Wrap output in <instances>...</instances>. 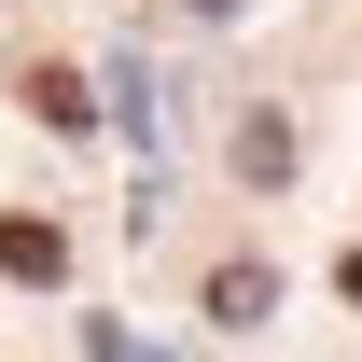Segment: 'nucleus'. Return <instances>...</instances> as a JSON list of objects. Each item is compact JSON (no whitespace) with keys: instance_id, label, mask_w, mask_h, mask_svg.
<instances>
[{"instance_id":"obj_1","label":"nucleus","mask_w":362,"mask_h":362,"mask_svg":"<svg viewBox=\"0 0 362 362\" xmlns=\"http://www.w3.org/2000/svg\"><path fill=\"white\" fill-rule=\"evenodd\" d=\"M0 279H70V237H56L42 209H14V223H0Z\"/></svg>"},{"instance_id":"obj_5","label":"nucleus","mask_w":362,"mask_h":362,"mask_svg":"<svg viewBox=\"0 0 362 362\" xmlns=\"http://www.w3.org/2000/svg\"><path fill=\"white\" fill-rule=\"evenodd\" d=\"M195 14H237V0H195Z\"/></svg>"},{"instance_id":"obj_2","label":"nucleus","mask_w":362,"mask_h":362,"mask_svg":"<svg viewBox=\"0 0 362 362\" xmlns=\"http://www.w3.org/2000/svg\"><path fill=\"white\" fill-rule=\"evenodd\" d=\"M28 112H42V126H98V98H84V70H28Z\"/></svg>"},{"instance_id":"obj_4","label":"nucleus","mask_w":362,"mask_h":362,"mask_svg":"<svg viewBox=\"0 0 362 362\" xmlns=\"http://www.w3.org/2000/svg\"><path fill=\"white\" fill-rule=\"evenodd\" d=\"M237 168L279 181V168H293V126H279V112H251V126H237Z\"/></svg>"},{"instance_id":"obj_3","label":"nucleus","mask_w":362,"mask_h":362,"mask_svg":"<svg viewBox=\"0 0 362 362\" xmlns=\"http://www.w3.org/2000/svg\"><path fill=\"white\" fill-rule=\"evenodd\" d=\"M265 307H279L265 265H223V279H209V320H265Z\"/></svg>"}]
</instances>
